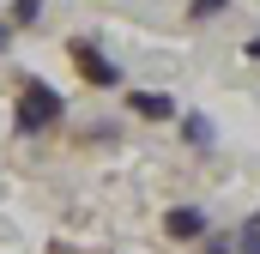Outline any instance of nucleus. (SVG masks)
<instances>
[{
	"label": "nucleus",
	"mask_w": 260,
	"mask_h": 254,
	"mask_svg": "<svg viewBox=\"0 0 260 254\" xmlns=\"http://www.w3.org/2000/svg\"><path fill=\"white\" fill-rule=\"evenodd\" d=\"M55 127H67V97L49 79L18 73V85H12V133H18V139H43V133H55Z\"/></svg>",
	"instance_id": "f257e3e1"
},
{
	"label": "nucleus",
	"mask_w": 260,
	"mask_h": 254,
	"mask_svg": "<svg viewBox=\"0 0 260 254\" xmlns=\"http://www.w3.org/2000/svg\"><path fill=\"white\" fill-rule=\"evenodd\" d=\"M67 61H73V73H79L91 91H121V85H127V67L115 61V55H103L91 37H67Z\"/></svg>",
	"instance_id": "f03ea898"
},
{
	"label": "nucleus",
	"mask_w": 260,
	"mask_h": 254,
	"mask_svg": "<svg viewBox=\"0 0 260 254\" xmlns=\"http://www.w3.org/2000/svg\"><path fill=\"white\" fill-rule=\"evenodd\" d=\"M157 224H164V236H170V242H206V230H212L206 206H188V200H182V206H170Z\"/></svg>",
	"instance_id": "7ed1b4c3"
},
{
	"label": "nucleus",
	"mask_w": 260,
	"mask_h": 254,
	"mask_svg": "<svg viewBox=\"0 0 260 254\" xmlns=\"http://www.w3.org/2000/svg\"><path fill=\"white\" fill-rule=\"evenodd\" d=\"M127 109H133V121H176L182 115L170 91H127Z\"/></svg>",
	"instance_id": "20e7f679"
},
{
	"label": "nucleus",
	"mask_w": 260,
	"mask_h": 254,
	"mask_svg": "<svg viewBox=\"0 0 260 254\" xmlns=\"http://www.w3.org/2000/svg\"><path fill=\"white\" fill-rule=\"evenodd\" d=\"M182 121V139L194 145V151H218V121L206 115V109H188V115H176Z\"/></svg>",
	"instance_id": "39448f33"
},
{
	"label": "nucleus",
	"mask_w": 260,
	"mask_h": 254,
	"mask_svg": "<svg viewBox=\"0 0 260 254\" xmlns=\"http://www.w3.org/2000/svg\"><path fill=\"white\" fill-rule=\"evenodd\" d=\"M6 24H12L18 37L37 30V24H43V0H12V6H6Z\"/></svg>",
	"instance_id": "423d86ee"
},
{
	"label": "nucleus",
	"mask_w": 260,
	"mask_h": 254,
	"mask_svg": "<svg viewBox=\"0 0 260 254\" xmlns=\"http://www.w3.org/2000/svg\"><path fill=\"white\" fill-rule=\"evenodd\" d=\"M218 12H230V0H188V24H206Z\"/></svg>",
	"instance_id": "0eeeda50"
},
{
	"label": "nucleus",
	"mask_w": 260,
	"mask_h": 254,
	"mask_svg": "<svg viewBox=\"0 0 260 254\" xmlns=\"http://www.w3.org/2000/svg\"><path fill=\"white\" fill-rule=\"evenodd\" d=\"M200 254H236V236H230V230H206Z\"/></svg>",
	"instance_id": "6e6552de"
},
{
	"label": "nucleus",
	"mask_w": 260,
	"mask_h": 254,
	"mask_svg": "<svg viewBox=\"0 0 260 254\" xmlns=\"http://www.w3.org/2000/svg\"><path fill=\"white\" fill-rule=\"evenodd\" d=\"M236 254H260V224H242L236 230Z\"/></svg>",
	"instance_id": "1a4fd4ad"
},
{
	"label": "nucleus",
	"mask_w": 260,
	"mask_h": 254,
	"mask_svg": "<svg viewBox=\"0 0 260 254\" xmlns=\"http://www.w3.org/2000/svg\"><path fill=\"white\" fill-rule=\"evenodd\" d=\"M12 37H18V30H12V24L0 18V55H12Z\"/></svg>",
	"instance_id": "9d476101"
},
{
	"label": "nucleus",
	"mask_w": 260,
	"mask_h": 254,
	"mask_svg": "<svg viewBox=\"0 0 260 254\" xmlns=\"http://www.w3.org/2000/svg\"><path fill=\"white\" fill-rule=\"evenodd\" d=\"M242 55H248V61H260V30L248 37V43H242Z\"/></svg>",
	"instance_id": "9b49d317"
},
{
	"label": "nucleus",
	"mask_w": 260,
	"mask_h": 254,
	"mask_svg": "<svg viewBox=\"0 0 260 254\" xmlns=\"http://www.w3.org/2000/svg\"><path fill=\"white\" fill-rule=\"evenodd\" d=\"M248 224H260V212H254V218H248Z\"/></svg>",
	"instance_id": "f8f14e48"
}]
</instances>
